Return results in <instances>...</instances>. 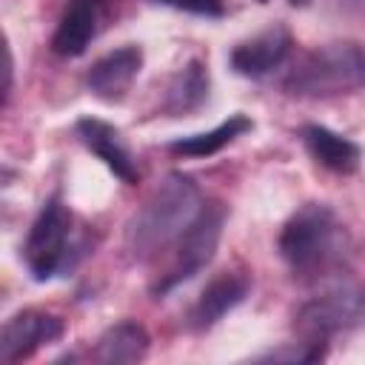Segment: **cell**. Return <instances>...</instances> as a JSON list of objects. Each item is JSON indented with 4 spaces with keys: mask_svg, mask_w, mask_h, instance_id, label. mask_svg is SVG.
<instances>
[{
    "mask_svg": "<svg viewBox=\"0 0 365 365\" xmlns=\"http://www.w3.org/2000/svg\"><path fill=\"white\" fill-rule=\"evenodd\" d=\"M282 86L297 97H336L365 88V43L336 40L311 48L297 60Z\"/></svg>",
    "mask_w": 365,
    "mask_h": 365,
    "instance_id": "obj_2",
    "label": "cell"
},
{
    "mask_svg": "<svg viewBox=\"0 0 365 365\" xmlns=\"http://www.w3.org/2000/svg\"><path fill=\"white\" fill-rule=\"evenodd\" d=\"M299 137H302L308 154H311L319 165H325L328 171L351 174V171L359 168L362 148H359L354 140H348V137H342V134H336V131H331V128H325V125H317V123L302 125Z\"/></svg>",
    "mask_w": 365,
    "mask_h": 365,
    "instance_id": "obj_12",
    "label": "cell"
},
{
    "mask_svg": "<svg viewBox=\"0 0 365 365\" xmlns=\"http://www.w3.org/2000/svg\"><path fill=\"white\" fill-rule=\"evenodd\" d=\"M68 240H71V214L63 205L60 194H54L43 202L23 245V257L34 279L40 282L51 279L63 268L68 254Z\"/></svg>",
    "mask_w": 365,
    "mask_h": 365,
    "instance_id": "obj_6",
    "label": "cell"
},
{
    "mask_svg": "<svg viewBox=\"0 0 365 365\" xmlns=\"http://www.w3.org/2000/svg\"><path fill=\"white\" fill-rule=\"evenodd\" d=\"M365 319V288L351 279H336L305 299L297 311V331L305 342H325L339 331H351Z\"/></svg>",
    "mask_w": 365,
    "mask_h": 365,
    "instance_id": "obj_4",
    "label": "cell"
},
{
    "mask_svg": "<svg viewBox=\"0 0 365 365\" xmlns=\"http://www.w3.org/2000/svg\"><path fill=\"white\" fill-rule=\"evenodd\" d=\"M74 131H77V140H80L97 160H103L106 168H108L117 180H123V182H128V185H134V182L140 180V168H137V163H134L128 145L123 143L120 131H117L111 123L97 120V117H83V120H77Z\"/></svg>",
    "mask_w": 365,
    "mask_h": 365,
    "instance_id": "obj_10",
    "label": "cell"
},
{
    "mask_svg": "<svg viewBox=\"0 0 365 365\" xmlns=\"http://www.w3.org/2000/svg\"><path fill=\"white\" fill-rule=\"evenodd\" d=\"M291 6H305V3H311V0H288Z\"/></svg>",
    "mask_w": 365,
    "mask_h": 365,
    "instance_id": "obj_18",
    "label": "cell"
},
{
    "mask_svg": "<svg viewBox=\"0 0 365 365\" xmlns=\"http://www.w3.org/2000/svg\"><path fill=\"white\" fill-rule=\"evenodd\" d=\"M251 120L245 114H231L225 123H220L217 128L211 131H202V134H191V137H180L168 145V151L174 154H182V157H211L217 151H222L228 143H234L237 137H242L245 131H251Z\"/></svg>",
    "mask_w": 365,
    "mask_h": 365,
    "instance_id": "obj_16",
    "label": "cell"
},
{
    "mask_svg": "<svg viewBox=\"0 0 365 365\" xmlns=\"http://www.w3.org/2000/svg\"><path fill=\"white\" fill-rule=\"evenodd\" d=\"M97 0H71L57 23V31L51 37V48L60 57H80L88 43L97 34Z\"/></svg>",
    "mask_w": 365,
    "mask_h": 365,
    "instance_id": "obj_13",
    "label": "cell"
},
{
    "mask_svg": "<svg viewBox=\"0 0 365 365\" xmlns=\"http://www.w3.org/2000/svg\"><path fill=\"white\" fill-rule=\"evenodd\" d=\"M148 331L134 322V319H123L114 322L111 328H106V334L97 339V351L94 356L106 365H125V362H140L148 354Z\"/></svg>",
    "mask_w": 365,
    "mask_h": 365,
    "instance_id": "obj_14",
    "label": "cell"
},
{
    "mask_svg": "<svg viewBox=\"0 0 365 365\" xmlns=\"http://www.w3.org/2000/svg\"><path fill=\"white\" fill-rule=\"evenodd\" d=\"M342 225L331 205L305 202L279 231V254L297 274H317L339 257Z\"/></svg>",
    "mask_w": 365,
    "mask_h": 365,
    "instance_id": "obj_3",
    "label": "cell"
},
{
    "mask_svg": "<svg viewBox=\"0 0 365 365\" xmlns=\"http://www.w3.org/2000/svg\"><path fill=\"white\" fill-rule=\"evenodd\" d=\"M294 40L288 34L285 26H268L265 31L254 34L251 40H242L240 46H234L231 51V68L240 77H251L259 80L265 74H271L274 68H279L291 51Z\"/></svg>",
    "mask_w": 365,
    "mask_h": 365,
    "instance_id": "obj_8",
    "label": "cell"
},
{
    "mask_svg": "<svg viewBox=\"0 0 365 365\" xmlns=\"http://www.w3.org/2000/svg\"><path fill=\"white\" fill-rule=\"evenodd\" d=\"M205 97H208V71H205V63L202 60H188L174 74V80L168 83L163 108L171 117H182L188 111H197L205 103Z\"/></svg>",
    "mask_w": 365,
    "mask_h": 365,
    "instance_id": "obj_15",
    "label": "cell"
},
{
    "mask_svg": "<svg viewBox=\"0 0 365 365\" xmlns=\"http://www.w3.org/2000/svg\"><path fill=\"white\" fill-rule=\"evenodd\" d=\"M66 325L57 314L40 311V308H26L17 311L0 334V359L3 362H20L26 356H31L37 348L57 342L63 336Z\"/></svg>",
    "mask_w": 365,
    "mask_h": 365,
    "instance_id": "obj_7",
    "label": "cell"
},
{
    "mask_svg": "<svg viewBox=\"0 0 365 365\" xmlns=\"http://www.w3.org/2000/svg\"><path fill=\"white\" fill-rule=\"evenodd\" d=\"M200 208H202L200 185L182 171L165 174V180L151 191V197L140 205V211L128 222V234H125L128 251L134 257H151L165 242L180 240V234L191 225Z\"/></svg>",
    "mask_w": 365,
    "mask_h": 365,
    "instance_id": "obj_1",
    "label": "cell"
},
{
    "mask_svg": "<svg viewBox=\"0 0 365 365\" xmlns=\"http://www.w3.org/2000/svg\"><path fill=\"white\" fill-rule=\"evenodd\" d=\"M248 288H251V282H248L245 274L225 271V274L214 277L202 288V294L197 297V302L188 311L191 331H208V328H214L228 311H234L248 297Z\"/></svg>",
    "mask_w": 365,
    "mask_h": 365,
    "instance_id": "obj_11",
    "label": "cell"
},
{
    "mask_svg": "<svg viewBox=\"0 0 365 365\" xmlns=\"http://www.w3.org/2000/svg\"><path fill=\"white\" fill-rule=\"evenodd\" d=\"M140 68H143V48L140 46H120V48H114V51H108L91 63V68L86 71V86L94 97L114 103V100L125 97V91L137 80Z\"/></svg>",
    "mask_w": 365,
    "mask_h": 365,
    "instance_id": "obj_9",
    "label": "cell"
},
{
    "mask_svg": "<svg viewBox=\"0 0 365 365\" xmlns=\"http://www.w3.org/2000/svg\"><path fill=\"white\" fill-rule=\"evenodd\" d=\"M222 222H225V208L220 202H208V205L202 202L200 214L180 234L174 259H171L168 271L154 282V294H168L171 288L197 277L214 259V251H217L220 234H222Z\"/></svg>",
    "mask_w": 365,
    "mask_h": 365,
    "instance_id": "obj_5",
    "label": "cell"
},
{
    "mask_svg": "<svg viewBox=\"0 0 365 365\" xmlns=\"http://www.w3.org/2000/svg\"><path fill=\"white\" fill-rule=\"evenodd\" d=\"M154 6H168L185 14H197V17H222L225 14V3L222 0H148Z\"/></svg>",
    "mask_w": 365,
    "mask_h": 365,
    "instance_id": "obj_17",
    "label": "cell"
},
{
    "mask_svg": "<svg viewBox=\"0 0 365 365\" xmlns=\"http://www.w3.org/2000/svg\"><path fill=\"white\" fill-rule=\"evenodd\" d=\"M257 3H268V0H257Z\"/></svg>",
    "mask_w": 365,
    "mask_h": 365,
    "instance_id": "obj_19",
    "label": "cell"
}]
</instances>
